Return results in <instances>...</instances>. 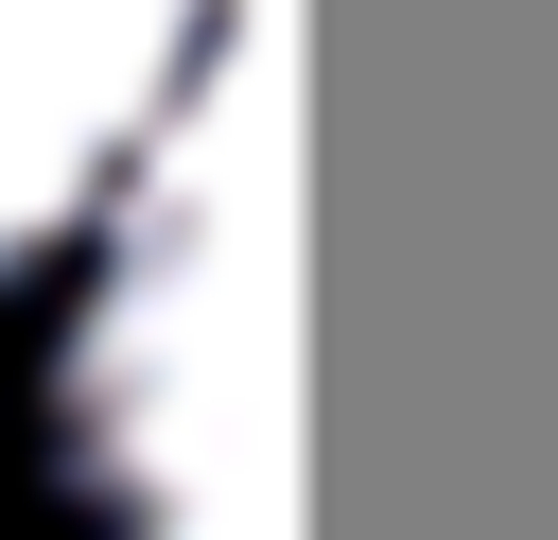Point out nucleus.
<instances>
[{
    "label": "nucleus",
    "instance_id": "nucleus-1",
    "mask_svg": "<svg viewBox=\"0 0 558 540\" xmlns=\"http://www.w3.org/2000/svg\"><path fill=\"white\" fill-rule=\"evenodd\" d=\"M262 87L227 35L105 192V279L70 314V470L122 540H262Z\"/></svg>",
    "mask_w": 558,
    "mask_h": 540
},
{
    "label": "nucleus",
    "instance_id": "nucleus-2",
    "mask_svg": "<svg viewBox=\"0 0 558 540\" xmlns=\"http://www.w3.org/2000/svg\"><path fill=\"white\" fill-rule=\"evenodd\" d=\"M227 0H0V279L105 226L140 139L209 87Z\"/></svg>",
    "mask_w": 558,
    "mask_h": 540
}]
</instances>
